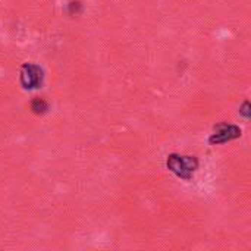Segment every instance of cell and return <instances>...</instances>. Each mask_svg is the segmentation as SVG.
Wrapping results in <instances>:
<instances>
[{
    "instance_id": "6da1fadb",
    "label": "cell",
    "mask_w": 251,
    "mask_h": 251,
    "mask_svg": "<svg viewBox=\"0 0 251 251\" xmlns=\"http://www.w3.org/2000/svg\"><path fill=\"white\" fill-rule=\"evenodd\" d=\"M166 166L178 178L184 181H191L194 172L199 168V160L196 156H181V154L172 153L168 156Z\"/></svg>"
},
{
    "instance_id": "7a4b0ae2",
    "label": "cell",
    "mask_w": 251,
    "mask_h": 251,
    "mask_svg": "<svg viewBox=\"0 0 251 251\" xmlns=\"http://www.w3.org/2000/svg\"><path fill=\"white\" fill-rule=\"evenodd\" d=\"M43 78H44V72L38 65L25 63L21 68V84L25 90L38 88L43 84Z\"/></svg>"
},
{
    "instance_id": "3957f363",
    "label": "cell",
    "mask_w": 251,
    "mask_h": 251,
    "mask_svg": "<svg viewBox=\"0 0 251 251\" xmlns=\"http://www.w3.org/2000/svg\"><path fill=\"white\" fill-rule=\"evenodd\" d=\"M243 134L241 128L237 125H231V124H219L215 126V134H212V137L209 138V143L212 146H218V144H225L228 141L237 140L240 138Z\"/></svg>"
},
{
    "instance_id": "277c9868",
    "label": "cell",
    "mask_w": 251,
    "mask_h": 251,
    "mask_svg": "<svg viewBox=\"0 0 251 251\" xmlns=\"http://www.w3.org/2000/svg\"><path fill=\"white\" fill-rule=\"evenodd\" d=\"M31 110L35 113V115H43L49 110V103L40 97H35L32 101H31Z\"/></svg>"
},
{
    "instance_id": "5b68a950",
    "label": "cell",
    "mask_w": 251,
    "mask_h": 251,
    "mask_svg": "<svg viewBox=\"0 0 251 251\" xmlns=\"http://www.w3.org/2000/svg\"><path fill=\"white\" fill-rule=\"evenodd\" d=\"M246 118H250V103L249 101H246L244 104H243V107H241V110H240Z\"/></svg>"
}]
</instances>
